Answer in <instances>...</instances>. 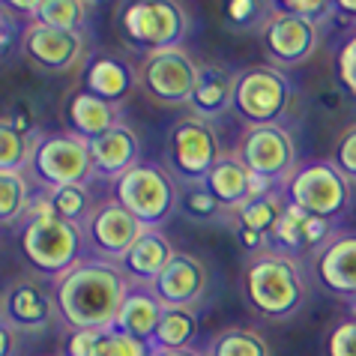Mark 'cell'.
<instances>
[{
	"mask_svg": "<svg viewBox=\"0 0 356 356\" xmlns=\"http://www.w3.org/2000/svg\"><path fill=\"white\" fill-rule=\"evenodd\" d=\"M132 279L117 261L84 258L66 275L54 279L57 314L69 330H114Z\"/></svg>",
	"mask_w": 356,
	"mask_h": 356,
	"instance_id": "obj_1",
	"label": "cell"
},
{
	"mask_svg": "<svg viewBox=\"0 0 356 356\" xmlns=\"http://www.w3.org/2000/svg\"><path fill=\"white\" fill-rule=\"evenodd\" d=\"M245 296L270 321H288L302 309L305 300V275L293 254L270 249L252 258L245 270Z\"/></svg>",
	"mask_w": 356,
	"mask_h": 356,
	"instance_id": "obj_2",
	"label": "cell"
},
{
	"mask_svg": "<svg viewBox=\"0 0 356 356\" xmlns=\"http://www.w3.org/2000/svg\"><path fill=\"white\" fill-rule=\"evenodd\" d=\"M84 227L66 222L60 216L42 222H24L18 227V243H22L27 264L51 279H60L84 261Z\"/></svg>",
	"mask_w": 356,
	"mask_h": 356,
	"instance_id": "obj_3",
	"label": "cell"
},
{
	"mask_svg": "<svg viewBox=\"0 0 356 356\" xmlns=\"http://www.w3.org/2000/svg\"><path fill=\"white\" fill-rule=\"evenodd\" d=\"M114 201L123 204L147 227H162L180 210V186L165 168L153 162H138L120 180H114Z\"/></svg>",
	"mask_w": 356,
	"mask_h": 356,
	"instance_id": "obj_4",
	"label": "cell"
},
{
	"mask_svg": "<svg viewBox=\"0 0 356 356\" xmlns=\"http://www.w3.org/2000/svg\"><path fill=\"white\" fill-rule=\"evenodd\" d=\"M189 24L192 18L180 0H129L120 15L123 33L147 51L183 45Z\"/></svg>",
	"mask_w": 356,
	"mask_h": 356,
	"instance_id": "obj_5",
	"label": "cell"
},
{
	"mask_svg": "<svg viewBox=\"0 0 356 356\" xmlns=\"http://www.w3.org/2000/svg\"><path fill=\"white\" fill-rule=\"evenodd\" d=\"M33 177L45 189L57 186H84L93 177L90 141L75 132L39 135L33 150Z\"/></svg>",
	"mask_w": 356,
	"mask_h": 356,
	"instance_id": "obj_6",
	"label": "cell"
},
{
	"mask_svg": "<svg viewBox=\"0 0 356 356\" xmlns=\"http://www.w3.org/2000/svg\"><path fill=\"white\" fill-rule=\"evenodd\" d=\"M284 195L305 213L332 222L350 204V180L335 162H305L288 180Z\"/></svg>",
	"mask_w": 356,
	"mask_h": 356,
	"instance_id": "obj_7",
	"label": "cell"
},
{
	"mask_svg": "<svg viewBox=\"0 0 356 356\" xmlns=\"http://www.w3.org/2000/svg\"><path fill=\"white\" fill-rule=\"evenodd\" d=\"M197 72H201V63L183 45H174L159 48V51H147L141 69H138V81H141L144 93L156 102L189 105L195 96Z\"/></svg>",
	"mask_w": 356,
	"mask_h": 356,
	"instance_id": "obj_8",
	"label": "cell"
},
{
	"mask_svg": "<svg viewBox=\"0 0 356 356\" xmlns=\"http://www.w3.org/2000/svg\"><path fill=\"white\" fill-rule=\"evenodd\" d=\"M240 162L249 168L254 177L273 183L275 189H284L288 180L296 174V144L288 126L282 123H264V126H249V132L240 141Z\"/></svg>",
	"mask_w": 356,
	"mask_h": 356,
	"instance_id": "obj_9",
	"label": "cell"
},
{
	"mask_svg": "<svg viewBox=\"0 0 356 356\" xmlns=\"http://www.w3.org/2000/svg\"><path fill=\"white\" fill-rule=\"evenodd\" d=\"M291 102V81L275 66H252L236 72L234 111L252 126L279 123Z\"/></svg>",
	"mask_w": 356,
	"mask_h": 356,
	"instance_id": "obj_10",
	"label": "cell"
},
{
	"mask_svg": "<svg viewBox=\"0 0 356 356\" xmlns=\"http://www.w3.org/2000/svg\"><path fill=\"white\" fill-rule=\"evenodd\" d=\"M168 153H171L174 171L180 174L186 183L204 180V177L213 171V165L222 159L219 135H216V129L210 126L207 117H197V114L183 117V120L174 123Z\"/></svg>",
	"mask_w": 356,
	"mask_h": 356,
	"instance_id": "obj_11",
	"label": "cell"
},
{
	"mask_svg": "<svg viewBox=\"0 0 356 356\" xmlns=\"http://www.w3.org/2000/svg\"><path fill=\"white\" fill-rule=\"evenodd\" d=\"M144 234H147V225L141 219H135V216L126 210L123 204H117L114 197L93 207L90 219L84 222V236L99 252V258H108V261H117V264L129 254V249Z\"/></svg>",
	"mask_w": 356,
	"mask_h": 356,
	"instance_id": "obj_12",
	"label": "cell"
},
{
	"mask_svg": "<svg viewBox=\"0 0 356 356\" xmlns=\"http://www.w3.org/2000/svg\"><path fill=\"white\" fill-rule=\"evenodd\" d=\"M266 54L273 57V63L279 66H300L314 54V48L321 42V27L314 18L293 15L275 9L273 18L264 24L261 31Z\"/></svg>",
	"mask_w": 356,
	"mask_h": 356,
	"instance_id": "obj_13",
	"label": "cell"
},
{
	"mask_svg": "<svg viewBox=\"0 0 356 356\" xmlns=\"http://www.w3.org/2000/svg\"><path fill=\"white\" fill-rule=\"evenodd\" d=\"M22 51L33 66L45 69V72H69V69H75L81 63L84 33L48 27L33 18L22 31Z\"/></svg>",
	"mask_w": 356,
	"mask_h": 356,
	"instance_id": "obj_14",
	"label": "cell"
},
{
	"mask_svg": "<svg viewBox=\"0 0 356 356\" xmlns=\"http://www.w3.org/2000/svg\"><path fill=\"white\" fill-rule=\"evenodd\" d=\"M150 288L165 309H195L207 291V266L189 252H177Z\"/></svg>",
	"mask_w": 356,
	"mask_h": 356,
	"instance_id": "obj_15",
	"label": "cell"
},
{
	"mask_svg": "<svg viewBox=\"0 0 356 356\" xmlns=\"http://www.w3.org/2000/svg\"><path fill=\"white\" fill-rule=\"evenodd\" d=\"M330 240H332V222L305 213L302 207H296L291 201H288V210L282 213V219L273 231V249L293 254V258L296 254H305V252L318 254Z\"/></svg>",
	"mask_w": 356,
	"mask_h": 356,
	"instance_id": "obj_16",
	"label": "cell"
},
{
	"mask_svg": "<svg viewBox=\"0 0 356 356\" xmlns=\"http://www.w3.org/2000/svg\"><path fill=\"white\" fill-rule=\"evenodd\" d=\"M57 318V300L36 282H15L3 296V323L18 332H39Z\"/></svg>",
	"mask_w": 356,
	"mask_h": 356,
	"instance_id": "obj_17",
	"label": "cell"
},
{
	"mask_svg": "<svg viewBox=\"0 0 356 356\" xmlns=\"http://www.w3.org/2000/svg\"><path fill=\"white\" fill-rule=\"evenodd\" d=\"M93 156V177L99 180H120L126 171L141 162V141H138L135 129L126 123H117L114 129L99 135L90 141Z\"/></svg>",
	"mask_w": 356,
	"mask_h": 356,
	"instance_id": "obj_18",
	"label": "cell"
},
{
	"mask_svg": "<svg viewBox=\"0 0 356 356\" xmlns=\"http://www.w3.org/2000/svg\"><path fill=\"white\" fill-rule=\"evenodd\" d=\"M314 270L326 291L339 296H356V231L335 234L314 254Z\"/></svg>",
	"mask_w": 356,
	"mask_h": 356,
	"instance_id": "obj_19",
	"label": "cell"
},
{
	"mask_svg": "<svg viewBox=\"0 0 356 356\" xmlns=\"http://www.w3.org/2000/svg\"><path fill=\"white\" fill-rule=\"evenodd\" d=\"M165 314V305L162 300L153 293L150 284H135L129 293H126V300L120 305V314H117L114 321V330H120L126 335H132L138 341H147L153 344V335L159 330V321Z\"/></svg>",
	"mask_w": 356,
	"mask_h": 356,
	"instance_id": "obj_20",
	"label": "cell"
},
{
	"mask_svg": "<svg viewBox=\"0 0 356 356\" xmlns=\"http://www.w3.org/2000/svg\"><path fill=\"white\" fill-rule=\"evenodd\" d=\"M174 254L177 249L159 227H147V234L132 245L129 254L120 261V266L135 284H153L162 275L165 266L171 264Z\"/></svg>",
	"mask_w": 356,
	"mask_h": 356,
	"instance_id": "obj_21",
	"label": "cell"
},
{
	"mask_svg": "<svg viewBox=\"0 0 356 356\" xmlns=\"http://www.w3.org/2000/svg\"><path fill=\"white\" fill-rule=\"evenodd\" d=\"M66 120L75 135L93 141V138L105 135L108 129H114L120 123V114H117V105L108 102V99L90 90H75L66 102Z\"/></svg>",
	"mask_w": 356,
	"mask_h": 356,
	"instance_id": "obj_22",
	"label": "cell"
},
{
	"mask_svg": "<svg viewBox=\"0 0 356 356\" xmlns=\"http://www.w3.org/2000/svg\"><path fill=\"white\" fill-rule=\"evenodd\" d=\"M138 75L132 72V66L111 54H96L84 66V90H90L96 96L108 99V102H120L126 93L135 87Z\"/></svg>",
	"mask_w": 356,
	"mask_h": 356,
	"instance_id": "obj_23",
	"label": "cell"
},
{
	"mask_svg": "<svg viewBox=\"0 0 356 356\" xmlns=\"http://www.w3.org/2000/svg\"><path fill=\"white\" fill-rule=\"evenodd\" d=\"M234 87H236V72L225 69L219 63H201L197 72V84H195V96H192V108L197 117H216L234 108Z\"/></svg>",
	"mask_w": 356,
	"mask_h": 356,
	"instance_id": "obj_24",
	"label": "cell"
},
{
	"mask_svg": "<svg viewBox=\"0 0 356 356\" xmlns=\"http://www.w3.org/2000/svg\"><path fill=\"white\" fill-rule=\"evenodd\" d=\"M204 183H207V189L227 207V213H231L243 201L252 197L254 174L240 162V156L234 153V156H222V159L213 165V171L204 177Z\"/></svg>",
	"mask_w": 356,
	"mask_h": 356,
	"instance_id": "obj_25",
	"label": "cell"
},
{
	"mask_svg": "<svg viewBox=\"0 0 356 356\" xmlns=\"http://www.w3.org/2000/svg\"><path fill=\"white\" fill-rule=\"evenodd\" d=\"M284 210H288V195H284V189H273L266 195L243 201L236 210H231V216H234L236 227H252V231H261L266 236H273L275 225H279Z\"/></svg>",
	"mask_w": 356,
	"mask_h": 356,
	"instance_id": "obj_26",
	"label": "cell"
},
{
	"mask_svg": "<svg viewBox=\"0 0 356 356\" xmlns=\"http://www.w3.org/2000/svg\"><path fill=\"white\" fill-rule=\"evenodd\" d=\"M36 189L22 171H0V222L3 227H22Z\"/></svg>",
	"mask_w": 356,
	"mask_h": 356,
	"instance_id": "obj_27",
	"label": "cell"
},
{
	"mask_svg": "<svg viewBox=\"0 0 356 356\" xmlns=\"http://www.w3.org/2000/svg\"><path fill=\"white\" fill-rule=\"evenodd\" d=\"M197 335L195 309H165L159 330L153 335V350H183L192 348Z\"/></svg>",
	"mask_w": 356,
	"mask_h": 356,
	"instance_id": "obj_28",
	"label": "cell"
},
{
	"mask_svg": "<svg viewBox=\"0 0 356 356\" xmlns=\"http://www.w3.org/2000/svg\"><path fill=\"white\" fill-rule=\"evenodd\" d=\"M39 138L18 132L13 123L3 117L0 123V171H27L33 165V150H36Z\"/></svg>",
	"mask_w": 356,
	"mask_h": 356,
	"instance_id": "obj_29",
	"label": "cell"
},
{
	"mask_svg": "<svg viewBox=\"0 0 356 356\" xmlns=\"http://www.w3.org/2000/svg\"><path fill=\"white\" fill-rule=\"evenodd\" d=\"M204 356H270V344L252 330H222L210 339Z\"/></svg>",
	"mask_w": 356,
	"mask_h": 356,
	"instance_id": "obj_30",
	"label": "cell"
},
{
	"mask_svg": "<svg viewBox=\"0 0 356 356\" xmlns=\"http://www.w3.org/2000/svg\"><path fill=\"white\" fill-rule=\"evenodd\" d=\"M180 213L195 222H213V219H219L222 213H227V207L207 189L204 180H195V183L180 186Z\"/></svg>",
	"mask_w": 356,
	"mask_h": 356,
	"instance_id": "obj_31",
	"label": "cell"
},
{
	"mask_svg": "<svg viewBox=\"0 0 356 356\" xmlns=\"http://www.w3.org/2000/svg\"><path fill=\"white\" fill-rule=\"evenodd\" d=\"M87 13H90V0H42L36 22L60 31H81L87 24Z\"/></svg>",
	"mask_w": 356,
	"mask_h": 356,
	"instance_id": "obj_32",
	"label": "cell"
},
{
	"mask_svg": "<svg viewBox=\"0 0 356 356\" xmlns=\"http://www.w3.org/2000/svg\"><path fill=\"white\" fill-rule=\"evenodd\" d=\"M275 0H227L225 3V15L234 27H261L273 18L275 13Z\"/></svg>",
	"mask_w": 356,
	"mask_h": 356,
	"instance_id": "obj_33",
	"label": "cell"
},
{
	"mask_svg": "<svg viewBox=\"0 0 356 356\" xmlns=\"http://www.w3.org/2000/svg\"><path fill=\"white\" fill-rule=\"evenodd\" d=\"M51 197H54V210L60 219L66 222H75L81 225L90 219V197H87V189L84 186H57V189H51Z\"/></svg>",
	"mask_w": 356,
	"mask_h": 356,
	"instance_id": "obj_34",
	"label": "cell"
},
{
	"mask_svg": "<svg viewBox=\"0 0 356 356\" xmlns=\"http://www.w3.org/2000/svg\"><path fill=\"white\" fill-rule=\"evenodd\" d=\"M93 356H153V344L138 341L120 330H102Z\"/></svg>",
	"mask_w": 356,
	"mask_h": 356,
	"instance_id": "obj_35",
	"label": "cell"
},
{
	"mask_svg": "<svg viewBox=\"0 0 356 356\" xmlns=\"http://www.w3.org/2000/svg\"><path fill=\"white\" fill-rule=\"evenodd\" d=\"M326 356H356V321H341L326 339Z\"/></svg>",
	"mask_w": 356,
	"mask_h": 356,
	"instance_id": "obj_36",
	"label": "cell"
},
{
	"mask_svg": "<svg viewBox=\"0 0 356 356\" xmlns=\"http://www.w3.org/2000/svg\"><path fill=\"white\" fill-rule=\"evenodd\" d=\"M335 72H339V81L344 84V90L356 99V33L339 48V57H335Z\"/></svg>",
	"mask_w": 356,
	"mask_h": 356,
	"instance_id": "obj_37",
	"label": "cell"
},
{
	"mask_svg": "<svg viewBox=\"0 0 356 356\" xmlns=\"http://www.w3.org/2000/svg\"><path fill=\"white\" fill-rule=\"evenodd\" d=\"M102 330H69L63 341V356H93Z\"/></svg>",
	"mask_w": 356,
	"mask_h": 356,
	"instance_id": "obj_38",
	"label": "cell"
},
{
	"mask_svg": "<svg viewBox=\"0 0 356 356\" xmlns=\"http://www.w3.org/2000/svg\"><path fill=\"white\" fill-rule=\"evenodd\" d=\"M335 165L344 171V177L353 183L356 180V126H350L348 132L339 138V147H335Z\"/></svg>",
	"mask_w": 356,
	"mask_h": 356,
	"instance_id": "obj_39",
	"label": "cell"
},
{
	"mask_svg": "<svg viewBox=\"0 0 356 356\" xmlns=\"http://www.w3.org/2000/svg\"><path fill=\"white\" fill-rule=\"evenodd\" d=\"M275 6L282 9V13H293V15H305V18H318L326 13L330 6H335L332 0H275Z\"/></svg>",
	"mask_w": 356,
	"mask_h": 356,
	"instance_id": "obj_40",
	"label": "cell"
},
{
	"mask_svg": "<svg viewBox=\"0 0 356 356\" xmlns=\"http://www.w3.org/2000/svg\"><path fill=\"white\" fill-rule=\"evenodd\" d=\"M236 236H240L243 249L252 254H264L273 249V236H266L261 231H252V227H236Z\"/></svg>",
	"mask_w": 356,
	"mask_h": 356,
	"instance_id": "obj_41",
	"label": "cell"
},
{
	"mask_svg": "<svg viewBox=\"0 0 356 356\" xmlns=\"http://www.w3.org/2000/svg\"><path fill=\"white\" fill-rule=\"evenodd\" d=\"M3 6H6L13 15L33 22L36 13H39V6H42V0H3Z\"/></svg>",
	"mask_w": 356,
	"mask_h": 356,
	"instance_id": "obj_42",
	"label": "cell"
},
{
	"mask_svg": "<svg viewBox=\"0 0 356 356\" xmlns=\"http://www.w3.org/2000/svg\"><path fill=\"white\" fill-rule=\"evenodd\" d=\"M153 356H204L195 348H183V350H153Z\"/></svg>",
	"mask_w": 356,
	"mask_h": 356,
	"instance_id": "obj_43",
	"label": "cell"
},
{
	"mask_svg": "<svg viewBox=\"0 0 356 356\" xmlns=\"http://www.w3.org/2000/svg\"><path fill=\"white\" fill-rule=\"evenodd\" d=\"M335 6L341 9L344 15H350V18H356V0H332Z\"/></svg>",
	"mask_w": 356,
	"mask_h": 356,
	"instance_id": "obj_44",
	"label": "cell"
},
{
	"mask_svg": "<svg viewBox=\"0 0 356 356\" xmlns=\"http://www.w3.org/2000/svg\"><path fill=\"white\" fill-rule=\"evenodd\" d=\"M350 318L356 321V296H353V300H350Z\"/></svg>",
	"mask_w": 356,
	"mask_h": 356,
	"instance_id": "obj_45",
	"label": "cell"
}]
</instances>
